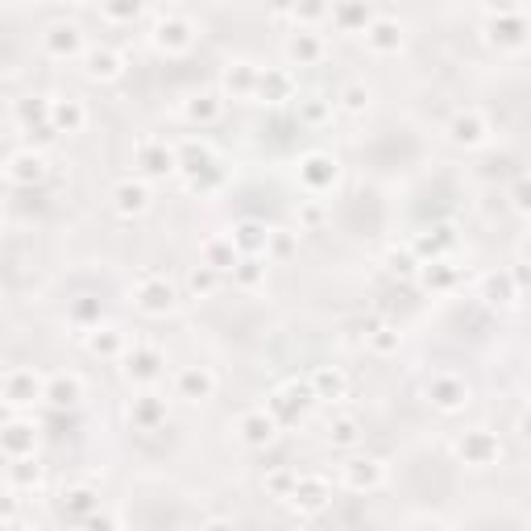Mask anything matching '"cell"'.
Listing matches in <instances>:
<instances>
[{"mask_svg":"<svg viewBox=\"0 0 531 531\" xmlns=\"http://www.w3.org/2000/svg\"><path fill=\"white\" fill-rule=\"evenodd\" d=\"M233 249L241 258H266V241H270V229L262 225V220H241V225L229 233Z\"/></svg>","mask_w":531,"mask_h":531,"instance_id":"obj_27","label":"cell"},{"mask_svg":"<svg viewBox=\"0 0 531 531\" xmlns=\"http://www.w3.org/2000/svg\"><path fill=\"white\" fill-rule=\"evenodd\" d=\"M42 50H46V59H54V63L83 59V50H88V42H83L79 21H54V25H46V34H42Z\"/></svg>","mask_w":531,"mask_h":531,"instance_id":"obj_7","label":"cell"},{"mask_svg":"<svg viewBox=\"0 0 531 531\" xmlns=\"http://www.w3.org/2000/svg\"><path fill=\"white\" fill-rule=\"evenodd\" d=\"M287 507L295 515H303V519L324 515L332 507V486H328V478H320V473H299L295 490L287 494Z\"/></svg>","mask_w":531,"mask_h":531,"instance_id":"obj_4","label":"cell"},{"mask_svg":"<svg viewBox=\"0 0 531 531\" xmlns=\"http://www.w3.org/2000/svg\"><path fill=\"white\" fill-rule=\"evenodd\" d=\"M133 307L142 316H150V320H162V316H171L179 307V287L166 274H142L133 283Z\"/></svg>","mask_w":531,"mask_h":531,"instance_id":"obj_2","label":"cell"},{"mask_svg":"<svg viewBox=\"0 0 531 531\" xmlns=\"http://www.w3.org/2000/svg\"><path fill=\"white\" fill-rule=\"evenodd\" d=\"M9 486L21 490H38L42 486V465L38 461H9Z\"/></svg>","mask_w":531,"mask_h":531,"instance_id":"obj_41","label":"cell"},{"mask_svg":"<svg viewBox=\"0 0 531 531\" xmlns=\"http://www.w3.org/2000/svg\"><path fill=\"white\" fill-rule=\"evenodd\" d=\"M162 353L154 349V345H137L133 353H125V378L129 382H137V386H150L158 374H162Z\"/></svg>","mask_w":531,"mask_h":531,"instance_id":"obj_24","label":"cell"},{"mask_svg":"<svg viewBox=\"0 0 531 531\" xmlns=\"http://www.w3.org/2000/svg\"><path fill=\"white\" fill-rule=\"evenodd\" d=\"M0 531H30V527L17 523V519H9V523H0Z\"/></svg>","mask_w":531,"mask_h":531,"instance_id":"obj_54","label":"cell"},{"mask_svg":"<svg viewBox=\"0 0 531 531\" xmlns=\"http://www.w3.org/2000/svg\"><path fill=\"white\" fill-rule=\"evenodd\" d=\"M59 507H63V515H67L71 523H83V519L100 515V490H96L92 482H75V486L63 490Z\"/></svg>","mask_w":531,"mask_h":531,"instance_id":"obj_19","label":"cell"},{"mask_svg":"<svg viewBox=\"0 0 531 531\" xmlns=\"http://www.w3.org/2000/svg\"><path fill=\"white\" fill-rule=\"evenodd\" d=\"M137 166H142V175L162 179V175L179 171V154H175V146H166L162 137H146V142L137 146Z\"/></svg>","mask_w":531,"mask_h":531,"instance_id":"obj_15","label":"cell"},{"mask_svg":"<svg viewBox=\"0 0 531 531\" xmlns=\"http://www.w3.org/2000/svg\"><path fill=\"white\" fill-rule=\"evenodd\" d=\"M83 75L96 79V83L121 79V75H125L121 50H113V46H88V50H83Z\"/></svg>","mask_w":531,"mask_h":531,"instance_id":"obj_16","label":"cell"},{"mask_svg":"<svg viewBox=\"0 0 531 531\" xmlns=\"http://www.w3.org/2000/svg\"><path fill=\"white\" fill-rule=\"evenodd\" d=\"M419 283L432 287V291H449L457 283V266L449 258H432V262H419Z\"/></svg>","mask_w":531,"mask_h":531,"instance_id":"obj_37","label":"cell"},{"mask_svg":"<svg viewBox=\"0 0 531 531\" xmlns=\"http://www.w3.org/2000/svg\"><path fill=\"white\" fill-rule=\"evenodd\" d=\"M328 21L337 25L341 34H361L374 21V9L370 5H357V0H353V5H332L328 9Z\"/></svg>","mask_w":531,"mask_h":531,"instance_id":"obj_34","label":"cell"},{"mask_svg":"<svg viewBox=\"0 0 531 531\" xmlns=\"http://www.w3.org/2000/svg\"><path fill=\"white\" fill-rule=\"evenodd\" d=\"M444 245H453V229H436V233H428V237H415V249H419V254H432V258H440Z\"/></svg>","mask_w":531,"mask_h":531,"instance_id":"obj_46","label":"cell"},{"mask_svg":"<svg viewBox=\"0 0 531 531\" xmlns=\"http://www.w3.org/2000/svg\"><path fill=\"white\" fill-rule=\"evenodd\" d=\"M337 478H341V486L345 490H353V494H370V490H382L386 486V461H378V457H349L341 469H337Z\"/></svg>","mask_w":531,"mask_h":531,"instance_id":"obj_6","label":"cell"},{"mask_svg":"<svg viewBox=\"0 0 531 531\" xmlns=\"http://www.w3.org/2000/svg\"><path fill=\"white\" fill-rule=\"evenodd\" d=\"M299 108H303V117L312 121V125H320V121H328V117H332V100H320V96L299 100Z\"/></svg>","mask_w":531,"mask_h":531,"instance_id":"obj_48","label":"cell"},{"mask_svg":"<svg viewBox=\"0 0 531 531\" xmlns=\"http://www.w3.org/2000/svg\"><path fill=\"white\" fill-rule=\"evenodd\" d=\"M399 345H403V332H399V328L382 324V328H374V332H370V353H378V357H395V353H399Z\"/></svg>","mask_w":531,"mask_h":531,"instance_id":"obj_45","label":"cell"},{"mask_svg":"<svg viewBox=\"0 0 531 531\" xmlns=\"http://www.w3.org/2000/svg\"><path fill=\"white\" fill-rule=\"evenodd\" d=\"M9 187H13V183L5 179V171H0V200H5V191H9Z\"/></svg>","mask_w":531,"mask_h":531,"instance_id":"obj_56","label":"cell"},{"mask_svg":"<svg viewBox=\"0 0 531 531\" xmlns=\"http://www.w3.org/2000/svg\"><path fill=\"white\" fill-rule=\"evenodd\" d=\"M424 390H428V403L436 411H444V415H457V411L469 407V382L461 374H453V370H436Z\"/></svg>","mask_w":531,"mask_h":531,"instance_id":"obj_5","label":"cell"},{"mask_svg":"<svg viewBox=\"0 0 531 531\" xmlns=\"http://www.w3.org/2000/svg\"><path fill=\"white\" fill-rule=\"evenodd\" d=\"M200 531H237V523H233V519H225V515H216V519H208Z\"/></svg>","mask_w":531,"mask_h":531,"instance_id":"obj_52","label":"cell"},{"mask_svg":"<svg viewBox=\"0 0 531 531\" xmlns=\"http://www.w3.org/2000/svg\"><path fill=\"white\" fill-rule=\"evenodd\" d=\"M486 34H490V42L498 46H507V50H523V42H527V9L519 5L515 13H511V25H494V21H486Z\"/></svg>","mask_w":531,"mask_h":531,"instance_id":"obj_33","label":"cell"},{"mask_svg":"<svg viewBox=\"0 0 531 531\" xmlns=\"http://www.w3.org/2000/svg\"><path fill=\"white\" fill-rule=\"evenodd\" d=\"M13 419H17V407H13V403H5V399H0V432H5V428L13 424Z\"/></svg>","mask_w":531,"mask_h":531,"instance_id":"obj_53","label":"cell"},{"mask_svg":"<svg viewBox=\"0 0 531 531\" xmlns=\"http://www.w3.org/2000/svg\"><path fill=\"white\" fill-rule=\"evenodd\" d=\"M42 386H46V378L38 370L17 366V370L5 374V382H0V399L13 403V407H30V403L42 399Z\"/></svg>","mask_w":531,"mask_h":531,"instance_id":"obj_10","label":"cell"},{"mask_svg":"<svg viewBox=\"0 0 531 531\" xmlns=\"http://www.w3.org/2000/svg\"><path fill=\"white\" fill-rule=\"evenodd\" d=\"M42 399H46L54 411L79 407V399H83V378H79V374H50L46 386H42Z\"/></svg>","mask_w":531,"mask_h":531,"instance_id":"obj_22","label":"cell"},{"mask_svg":"<svg viewBox=\"0 0 531 531\" xmlns=\"http://www.w3.org/2000/svg\"><path fill=\"white\" fill-rule=\"evenodd\" d=\"M220 113H225V96H220V92H200V96H191L183 104V117L191 125H216Z\"/></svg>","mask_w":531,"mask_h":531,"instance_id":"obj_32","label":"cell"},{"mask_svg":"<svg viewBox=\"0 0 531 531\" xmlns=\"http://www.w3.org/2000/svg\"><path fill=\"white\" fill-rule=\"evenodd\" d=\"M258 75H262V67H254L249 59L229 63V67H225V96H229V100H254Z\"/></svg>","mask_w":531,"mask_h":531,"instance_id":"obj_26","label":"cell"},{"mask_svg":"<svg viewBox=\"0 0 531 531\" xmlns=\"http://www.w3.org/2000/svg\"><path fill=\"white\" fill-rule=\"evenodd\" d=\"M266 270H270L266 258H241V262L233 266V283H237L241 291H258V287L266 283Z\"/></svg>","mask_w":531,"mask_h":531,"instance_id":"obj_39","label":"cell"},{"mask_svg":"<svg viewBox=\"0 0 531 531\" xmlns=\"http://www.w3.org/2000/svg\"><path fill=\"white\" fill-rule=\"evenodd\" d=\"M519 295H523V291L515 287L511 274H486V278H482V299H486L490 307H511Z\"/></svg>","mask_w":531,"mask_h":531,"instance_id":"obj_36","label":"cell"},{"mask_svg":"<svg viewBox=\"0 0 531 531\" xmlns=\"http://www.w3.org/2000/svg\"><path fill=\"white\" fill-rule=\"evenodd\" d=\"M9 519H17V498L0 494V523H9Z\"/></svg>","mask_w":531,"mask_h":531,"instance_id":"obj_51","label":"cell"},{"mask_svg":"<svg viewBox=\"0 0 531 531\" xmlns=\"http://www.w3.org/2000/svg\"><path fill=\"white\" fill-rule=\"evenodd\" d=\"M523 195H527V187L519 183V187H515V208H527V200H523Z\"/></svg>","mask_w":531,"mask_h":531,"instance_id":"obj_55","label":"cell"},{"mask_svg":"<svg viewBox=\"0 0 531 531\" xmlns=\"http://www.w3.org/2000/svg\"><path fill=\"white\" fill-rule=\"evenodd\" d=\"M307 403H312V390L299 386V382H287V386H278V390H274V399H270L266 411L278 419V428H283V424H291V419H295Z\"/></svg>","mask_w":531,"mask_h":531,"instance_id":"obj_23","label":"cell"},{"mask_svg":"<svg viewBox=\"0 0 531 531\" xmlns=\"http://www.w3.org/2000/svg\"><path fill=\"white\" fill-rule=\"evenodd\" d=\"M129 419H133V428H142V432H154L158 424H166V399L162 395H137L129 403Z\"/></svg>","mask_w":531,"mask_h":531,"instance_id":"obj_29","label":"cell"},{"mask_svg":"<svg viewBox=\"0 0 531 531\" xmlns=\"http://www.w3.org/2000/svg\"><path fill=\"white\" fill-rule=\"evenodd\" d=\"M220 278H225V274H216V270H208V266L200 262V266H195V270L187 274V291H191L195 299H212L216 287H220Z\"/></svg>","mask_w":531,"mask_h":531,"instance_id":"obj_42","label":"cell"},{"mask_svg":"<svg viewBox=\"0 0 531 531\" xmlns=\"http://www.w3.org/2000/svg\"><path fill=\"white\" fill-rule=\"evenodd\" d=\"M291 254H295V237H291V233L270 229V241H266V262H270V258H291Z\"/></svg>","mask_w":531,"mask_h":531,"instance_id":"obj_47","label":"cell"},{"mask_svg":"<svg viewBox=\"0 0 531 531\" xmlns=\"http://www.w3.org/2000/svg\"><path fill=\"white\" fill-rule=\"evenodd\" d=\"M295 482H299V469H291V465H274V469L266 473V490H270L278 502H287V494L295 490Z\"/></svg>","mask_w":531,"mask_h":531,"instance_id":"obj_43","label":"cell"},{"mask_svg":"<svg viewBox=\"0 0 531 531\" xmlns=\"http://www.w3.org/2000/svg\"><path fill=\"white\" fill-rule=\"evenodd\" d=\"M237 432H241V440L249 444V449H266V444L278 436V419L266 407H254V411H245L237 419Z\"/></svg>","mask_w":531,"mask_h":531,"instance_id":"obj_20","label":"cell"},{"mask_svg":"<svg viewBox=\"0 0 531 531\" xmlns=\"http://www.w3.org/2000/svg\"><path fill=\"white\" fill-rule=\"evenodd\" d=\"M486 137H490V121L478 113V108H457L453 121H449V142L465 146V150H478V146H486Z\"/></svg>","mask_w":531,"mask_h":531,"instance_id":"obj_12","label":"cell"},{"mask_svg":"<svg viewBox=\"0 0 531 531\" xmlns=\"http://www.w3.org/2000/svg\"><path fill=\"white\" fill-rule=\"evenodd\" d=\"M113 208H117L121 216H142V212L150 208V187H146L142 179H121V183L113 187Z\"/></svg>","mask_w":531,"mask_h":531,"instance_id":"obj_28","label":"cell"},{"mask_svg":"<svg viewBox=\"0 0 531 531\" xmlns=\"http://www.w3.org/2000/svg\"><path fill=\"white\" fill-rule=\"evenodd\" d=\"M457 457L465 461V465H494L498 457H502V444H498V436L494 432H486V428H473V432H465L461 440H457Z\"/></svg>","mask_w":531,"mask_h":531,"instance_id":"obj_13","label":"cell"},{"mask_svg":"<svg viewBox=\"0 0 531 531\" xmlns=\"http://www.w3.org/2000/svg\"><path fill=\"white\" fill-rule=\"evenodd\" d=\"M96 13H100V21H104V25H133V21L142 17L146 9L137 5V0H121V5H100Z\"/></svg>","mask_w":531,"mask_h":531,"instance_id":"obj_44","label":"cell"},{"mask_svg":"<svg viewBox=\"0 0 531 531\" xmlns=\"http://www.w3.org/2000/svg\"><path fill=\"white\" fill-rule=\"evenodd\" d=\"M175 395L187 403H208L216 395V374L208 366H183L175 374Z\"/></svg>","mask_w":531,"mask_h":531,"instance_id":"obj_17","label":"cell"},{"mask_svg":"<svg viewBox=\"0 0 531 531\" xmlns=\"http://www.w3.org/2000/svg\"><path fill=\"white\" fill-rule=\"evenodd\" d=\"M307 390H312V399H324V403H341L349 395V378L337 370V366H316L307 374Z\"/></svg>","mask_w":531,"mask_h":531,"instance_id":"obj_25","label":"cell"},{"mask_svg":"<svg viewBox=\"0 0 531 531\" xmlns=\"http://www.w3.org/2000/svg\"><path fill=\"white\" fill-rule=\"evenodd\" d=\"M150 42L158 54H166V59H179V54H187L195 42H200V25H195L183 9H158Z\"/></svg>","mask_w":531,"mask_h":531,"instance_id":"obj_1","label":"cell"},{"mask_svg":"<svg viewBox=\"0 0 531 531\" xmlns=\"http://www.w3.org/2000/svg\"><path fill=\"white\" fill-rule=\"evenodd\" d=\"M13 117H17V125H21L25 133H42V129H50V100L25 96V100L13 104Z\"/></svg>","mask_w":531,"mask_h":531,"instance_id":"obj_31","label":"cell"},{"mask_svg":"<svg viewBox=\"0 0 531 531\" xmlns=\"http://www.w3.org/2000/svg\"><path fill=\"white\" fill-rule=\"evenodd\" d=\"M320 220H324V204L320 200H303L299 204V225L303 229H320Z\"/></svg>","mask_w":531,"mask_h":531,"instance_id":"obj_49","label":"cell"},{"mask_svg":"<svg viewBox=\"0 0 531 531\" xmlns=\"http://www.w3.org/2000/svg\"><path fill=\"white\" fill-rule=\"evenodd\" d=\"M83 125H88V104H83L79 96H54L50 100V129L54 133H83Z\"/></svg>","mask_w":531,"mask_h":531,"instance_id":"obj_18","label":"cell"},{"mask_svg":"<svg viewBox=\"0 0 531 531\" xmlns=\"http://www.w3.org/2000/svg\"><path fill=\"white\" fill-rule=\"evenodd\" d=\"M75 527H79V531H117V519L100 511V515H92V519H83V523H75Z\"/></svg>","mask_w":531,"mask_h":531,"instance_id":"obj_50","label":"cell"},{"mask_svg":"<svg viewBox=\"0 0 531 531\" xmlns=\"http://www.w3.org/2000/svg\"><path fill=\"white\" fill-rule=\"evenodd\" d=\"M283 54H287V71L291 67H316V63H324L328 42H324L320 30H291Z\"/></svg>","mask_w":531,"mask_h":531,"instance_id":"obj_11","label":"cell"},{"mask_svg":"<svg viewBox=\"0 0 531 531\" xmlns=\"http://www.w3.org/2000/svg\"><path fill=\"white\" fill-rule=\"evenodd\" d=\"M200 262H204L208 270H216V274H229V270L241 262V254L233 249L229 233H220V237H208V241H204V249H200Z\"/></svg>","mask_w":531,"mask_h":531,"instance_id":"obj_30","label":"cell"},{"mask_svg":"<svg viewBox=\"0 0 531 531\" xmlns=\"http://www.w3.org/2000/svg\"><path fill=\"white\" fill-rule=\"evenodd\" d=\"M38 453V428L25 424V419H13V424L0 432V457L5 461H34Z\"/></svg>","mask_w":531,"mask_h":531,"instance_id":"obj_14","label":"cell"},{"mask_svg":"<svg viewBox=\"0 0 531 531\" xmlns=\"http://www.w3.org/2000/svg\"><path fill=\"white\" fill-rule=\"evenodd\" d=\"M88 349H92L96 357H125L129 341H125V332H121V328H113V324H96V328H92V337H88Z\"/></svg>","mask_w":531,"mask_h":531,"instance_id":"obj_35","label":"cell"},{"mask_svg":"<svg viewBox=\"0 0 531 531\" xmlns=\"http://www.w3.org/2000/svg\"><path fill=\"white\" fill-rule=\"evenodd\" d=\"M361 42H366V50L374 54V59H395V54L403 50V21L374 13V21L361 30Z\"/></svg>","mask_w":531,"mask_h":531,"instance_id":"obj_8","label":"cell"},{"mask_svg":"<svg viewBox=\"0 0 531 531\" xmlns=\"http://www.w3.org/2000/svg\"><path fill=\"white\" fill-rule=\"evenodd\" d=\"M341 183V162L324 154V150H312L299 158V187L312 195V200H320V195H328L332 187Z\"/></svg>","mask_w":531,"mask_h":531,"instance_id":"obj_3","label":"cell"},{"mask_svg":"<svg viewBox=\"0 0 531 531\" xmlns=\"http://www.w3.org/2000/svg\"><path fill=\"white\" fill-rule=\"evenodd\" d=\"M370 96H374V92L366 88V83H361V79H349L345 88H341V96H337V104L345 108L349 117H361V113L370 108Z\"/></svg>","mask_w":531,"mask_h":531,"instance_id":"obj_40","label":"cell"},{"mask_svg":"<svg viewBox=\"0 0 531 531\" xmlns=\"http://www.w3.org/2000/svg\"><path fill=\"white\" fill-rule=\"evenodd\" d=\"M328 440H332V449H357L361 444V419L357 415H332Z\"/></svg>","mask_w":531,"mask_h":531,"instance_id":"obj_38","label":"cell"},{"mask_svg":"<svg viewBox=\"0 0 531 531\" xmlns=\"http://www.w3.org/2000/svg\"><path fill=\"white\" fill-rule=\"evenodd\" d=\"M46 175H50L46 154H42V150H34V146L13 150V154H9V162H5V179H9L13 187H38V183H46Z\"/></svg>","mask_w":531,"mask_h":531,"instance_id":"obj_9","label":"cell"},{"mask_svg":"<svg viewBox=\"0 0 531 531\" xmlns=\"http://www.w3.org/2000/svg\"><path fill=\"white\" fill-rule=\"evenodd\" d=\"M254 100H262V104H287V100H295V71H287V67H266L258 75Z\"/></svg>","mask_w":531,"mask_h":531,"instance_id":"obj_21","label":"cell"}]
</instances>
